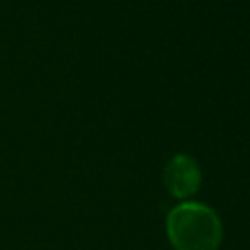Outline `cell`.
Instances as JSON below:
<instances>
[{"label": "cell", "mask_w": 250, "mask_h": 250, "mask_svg": "<svg viewBox=\"0 0 250 250\" xmlns=\"http://www.w3.org/2000/svg\"><path fill=\"white\" fill-rule=\"evenodd\" d=\"M166 234L176 250H219L223 225L211 207L186 201L168 213Z\"/></svg>", "instance_id": "6da1fadb"}, {"label": "cell", "mask_w": 250, "mask_h": 250, "mask_svg": "<svg viewBox=\"0 0 250 250\" xmlns=\"http://www.w3.org/2000/svg\"><path fill=\"white\" fill-rule=\"evenodd\" d=\"M164 184L168 191L178 199L191 197L201 184L199 164L188 154H174L164 166Z\"/></svg>", "instance_id": "7a4b0ae2"}]
</instances>
